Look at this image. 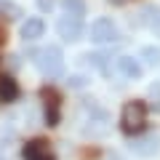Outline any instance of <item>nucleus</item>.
Masks as SVG:
<instances>
[{"label": "nucleus", "mask_w": 160, "mask_h": 160, "mask_svg": "<svg viewBox=\"0 0 160 160\" xmlns=\"http://www.w3.org/2000/svg\"><path fill=\"white\" fill-rule=\"evenodd\" d=\"M147 112H149V107L142 102V99L128 102L126 107H123V112H120V131L126 133V136L142 133L144 128H147Z\"/></svg>", "instance_id": "obj_1"}, {"label": "nucleus", "mask_w": 160, "mask_h": 160, "mask_svg": "<svg viewBox=\"0 0 160 160\" xmlns=\"http://www.w3.org/2000/svg\"><path fill=\"white\" fill-rule=\"evenodd\" d=\"M32 59H35V67L48 80H56L64 75V53L59 46H46L40 51H32Z\"/></svg>", "instance_id": "obj_2"}, {"label": "nucleus", "mask_w": 160, "mask_h": 160, "mask_svg": "<svg viewBox=\"0 0 160 160\" xmlns=\"http://www.w3.org/2000/svg\"><path fill=\"white\" fill-rule=\"evenodd\" d=\"M83 112L88 115L86 126H83V133H86V136L96 139V136H104V133L109 131V115H107V109H102L93 99H83Z\"/></svg>", "instance_id": "obj_3"}, {"label": "nucleus", "mask_w": 160, "mask_h": 160, "mask_svg": "<svg viewBox=\"0 0 160 160\" xmlns=\"http://www.w3.org/2000/svg\"><path fill=\"white\" fill-rule=\"evenodd\" d=\"M40 99H43V107H46V126H59V120H62V96H59L53 88H43L40 91Z\"/></svg>", "instance_id": "obj_4"}, {"label": "nucleus", "mask_w": 160, "mask_h": 160, "mask_svg": "<svg viewBox=\"0 0 160 160\" xmlns=\"http://www.w3.org/2000/svg\"><path fill=\"white\" fill-rule=\"evenodd\" d=\"M131 152L139 155V158H152V155L160 152V136L158 133H136V136H131Z\"/></svg>", "instance_id": "obj_5"}, {"label": "nucleus", "mask_w": 160, "mask_h": 160, "mask_svg": "<svg viewBox=\"0 0 160 160\" xmlns=\"http://www.w3.org/2000/svg\"><path fill=\"white\" fill-rule=\"evenodd\" d=\"M91 40L93 43H118L120 40V32H118V27H115V22L112 19H96V22L91 24Z\"/></svg>", "instance_id": "obj_6"}, {"label": "nucleus", "mask_w": 160, "mask_h": 160, "mask_svg": "<svg viewBox=\"0 0 160 160\" xmlns=\"http://www.w3.org/2000/svg\"><path fill=\"white\" fill-rule=\"evenodd\" d=\"M56 32H59V38H62V40L75 43V40L83 38V19L67 13V16H62V19L56 22Z\"/></svg>", "instance_id": "obj_7"}, {"label": "nucleus", "mask_w": 160, "mask_h": 160, "mask_svg": "<svg viewBox=\"0 0 160 160\" xmlns=\"http://www.w3.org/2000/svg\"><path fill=\"white\" fill-rule=\"evenodd\" d=\"M24 160H53V155L48 152V144L43 139H35L24 144Z\"/></svg>", "instance_id": "obj_8"}, {"label": "nucleus", "mask_w": 160, "mask_h": 160, "mask_svg": "<svg viewBox=\"0 0 160 160\" xmlns=\"http://www.w3.org/2000/svg\"><path fill=\"white\" fill-rule=\"evenodd\" d=\"M19 83L11 78V75H0V102H6V104H11V102H16L19 99Z\"/></svg>", "instance_id": "obj_9"}, {"label": "nucleus", "mask_w": 160, "mask_h": 160, "mask_svg": "<svg viewBox=\"0 0 160 160\" xmlns=\"http://www.w3.org/2000/svg\"><path fill=\"white\" fill-rule=\"evenodd\" d=\"M43 32H46V22L40 16H29L22 24V38L24 40H38V38H43Z\"/></svg>", "instance_id": "obj_10"}, {"label": "nucleus", "mask_w": 160, "mask_h": 160, "mask_svg": "<svg viewBox=\"0 0 160 160\" xmlns=\"http://www.w3.org/2000/svg\"><path fill=\"white\" fill-rule=\"evenodd\" d=\"M142 24L160 38V8L158 6H144L142 8Z\"/></svg>", "instance_id": "obj_11"}, {"label": "nucleus", "mask_w": 160, "mask_h": 160, "mask_svg": "<svg viewBox=\"0 0 160 160\" xmlns=\"http://www.w3.org/2000/svg\"><path fill=\"white\" fill-rule=\"evenodd\" d=\"M118 67H120V72L126 75V78H131V80L142 78V64H139L136 59H131V56H120L118 59Z\"/></svg>", "instance_id": "obj_12"}, {"label": "nucleus", "mask_w": 160, "mask_h": 160, "mask_svg": "<svg viewBox=\"0 0 160 160\" xmlns=\"http://www.w3.org/2000/svg\"><path fill=\"white\" fill-rule=\"evenodd\" d=\"M22 16H24L22 6H16V3H11V0H0V19L16 22V19H22Z\"/></svg>", "instance_id": "obj_13"}, {"label": "nucleus", "mask_w": 160, "mask_h": 160, "mask_svg": "<svg viewBox=\"0 0 160 160\" xmlns=\"http://www.w3.org/2000/svg\"><path fill=\"white\" fill-rule=\"evenodd\" d=\"M64 13H72V16H86V0H62Z\"/></svg>", "instance_id": "obj_14"}, {"label": "nucleus", "mask_w": 160, "mask_h": 160, "mask_svg": "<svg viewBox=\"0 0 160 160\" xmlns=\"http://www.w3.org/2000/svg\"><path fill=\"white\" fill-rule=\"evenodd\" d=\"M142 56H144V62H147V64L158 67V64H160V48L158 46H144L142 48Z\"/></svg>", "instance_id": "obj_15"}, {"label": "nucleus", "mask_w": 160, "mask_h": 160, "mask_svg": "<svg viewBox=\"0 0 160 160\" xmlns=\"http://www.w3.org/2000/svg\"><path fill=\"white\" fill-rule=\"evenodd\" d=\"M86 59H88V62L93 64V67H99L102 72H109V69H107V59H109L107 53H88Z\"/></svg>", "instance_id": "obj_16"}, {"label": "nucleus", "mask_w": 160, "mask_h": 160, "mask_svg": "<svg viewBox=\"0 0 160 160\" xmlns=\"http://www.w3.org/2000/svg\"><path fill=\"white\" fill-rule=\"evenodd\" d=\"M86 83H88V80L83 78V75H72V78L67 80V86H69V88H83Z\"/></svg>", "instance_id": "obj_17"}, {"label": "nucleus", "mask_w": 160, "mask_h": 160, "mask_svg": "<svg viewBox=\"0 0 160 160\" xmlns=\"http://www.w3.org/2000/svg\"><path fill=\"white\" fill-rule=\"evenodd\" d=\"M38 6H40V11H51V8H53V0H38Z\"/></svg>", "instance_id": "obj_18"}, {"label": "nucleus", "mask_w": 160, "mask_h": 160, "mask_svg": "<svg viewBox=\"0 0 160 160\" xmlns=\"http://www.w3.org/2000/svg\"><path fill=\"white\" fill-rule=\"evenodd\" d=\"M0 46H6V27H0Z\"/></svg>", "instance_id": "obj_19"}, {"label": "nucleus", "mask_w": 160, "mask_h": 160, "mask_svg": "<svg viewBox=\"0 0 160 160\" xmlns=\"http://www.w3.org/2000/svg\"><path fill=\"white\" fill-rule=\"evenodd\" d=\"M109 3H112V6H123V3H126V0H109Z\"/></svg>", "instance_id": "obj_20"}, {"label": "nucleus", "mask_w": 160, "mask_h": 160, "mask_svg": "<svg viewBox=\"0 0 160 160\" xmlns=\"http://www.w3.org/2000/svg\"><path fill=\"white\" fill-rule=\"evenodd\" d=\"M0 160H3V158H0Z\"/></svg>", "instance_id": "obj_21"}]
</instances>
